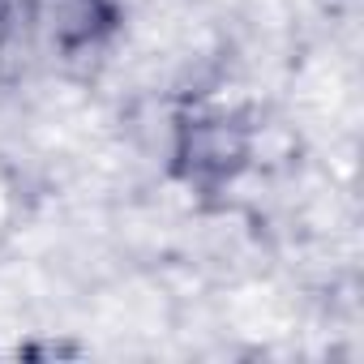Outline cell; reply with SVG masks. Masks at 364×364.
Here are the masks:
<instances>
[{"instance_id": "1", "label": "cell", "mask_w": 364, "mask_h": 364, "mask_svg": "<svg viewBox=\"0 0 364 364\" xmlns=\"http://www.w3.org/2000/svg\"><path fill=\"white\" fill-rule=\"evenodd\" d=\"M253 124L228 107H193L176 120L171 137V171L185 189L215 198L249 167Z\"/></svg>"}, {"instance_id": "2", "label": "cell", "mask_w": 364, "mask_h": 364, "mask_svg": "<svg viewBox=\"0 0 364 364\" xmlns=\"http://www.w3.org/2000/svg\"><path fill=\"white\" fill-rule=\"evenodd\" d=\"M48 31L65 56H90L120 31L116 0H48Z\"/></svg>"}, {"instance_id": "3", "label": "cell", "mask_w": 364, "mask_h": 364, "mask_svg": "<svg viewBox=\"0 0 364 364\" xmlns=\"http://www.w3.org/2000/svg\"><path fill=\"white\" fill-rule=\"evenodd\" d=\"M18 35H22V9H18V0H0V65L9 60Z\"/></svg>"}]
</instances>
